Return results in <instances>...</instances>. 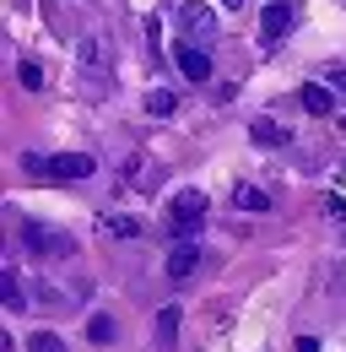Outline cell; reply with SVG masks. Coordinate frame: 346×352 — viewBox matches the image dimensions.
Listing matches in <instances>:
<instances>
[{
	"label": "cell",
	"mask_w": 346,
	"mask_h": 352,
	"mask_svg": "<svg viewBox=\"0 0 346 352\" xmlns=\"http://www.w3.org/2000/svg\"><path fill=\"white\" fill-rule=\"evenodd\" d=\"M173 331H178V309H163V314H157V336L168 342Z\"/></svg>",
	"instance_id": "14"
},
{
	"label": "cell",
	"mask_w": 346,
	"mask_h": 352,
	"mask_svg": "<svg viewBox=\"0 0 346 352\" xmlns=\"http://www.w3.org/2000/svg\"><path fill=\"white\" fill-rule=\"evenodd\" d=\"M173 60H178V71H184L189 82H211V54H206L200 44H178Z\"/></svg>",
	"instance_id": "6"
},
{
	"label": "cell",
	"mask_w": 346,
	"mask_h": 352,
	"mask_svg": "<svg viewBox=\"0 0 346 352\" xmlns=\"http://www.w3.org/2000/svg\"><path fill=\"white\" fill-rule=\"evenodd\" d=\"M27 168L43 179H86L92 174V157L86 152H60V157H27Z\"/></svg>",
	"instance_id": "3"
},
{
	"label": "cell",
	"mask_w": 346,
	"mask_h": 352,
	"mask_svg": "<svg viewBox=\"0 0 346 352\" xmlns=\"http://www.w3.org/2000/svg\"><path fill=\"white\" fill-rule=\"evenodd\" d=\"M249 135H255L260 146H287V141H292V135L281 131L276 120H255V125H249Z\"/></svg>",
	"instance_id": "7"
},
{
	"label": "cell",
	"mask_w": 346,
	"mask_h": 352,
	"mask_svg": "<svg viewBox=\"0 0 346 352\" xmlns=\"http://www.w3.org/2000/svg\"><path fill=\"white\" fill-rule=\"evenodd\" d=\"M195 271H200V244H195V239H178L168 250V276L184 282V276H195Z\"/></svg>",
	"instance_id": "5"
},
{
	"label": "cell",
	"mask_w": 346,
	"mask_h": 352,
	"mask_svg": "<svg viewBox=\"0 0 346 352\" xmlns=\"http://www.w3.org/2000/svg\"><path fill=\"white\" fill-rule=\"evenodd\" d=\"M292 22H298V11L287 6V0H270L265 11H260V28H265V38L276 44V38H287L292 33Z\"/></svg>",
	"instance_id": "4"
},
{
	"label": "cell",
	"mask_w": 346,
	"mask_h": 352,
	"mask_svg": "<svg viewBox=\"0 0 346 352\" xmlns=\"http://www.w3.org/2000/svg\"><path fill=\"white\" fill-rule=\"evenodd\" d=\"M173 22H178L184 44H195V38H216V11L206 6V0H184V6L173 11Z\"/></svg>",
	"instance_id": "2"
},
{
	"label": "cell",
	"mask_w": 346,
	"mask_h": 352,
	"mask_svg": "<svg viewBox=\"0 0 346 352\" xmlns=\"http://www.w3.org/2000/svg\"><path fill=\"white\" fill-rule=\"evenodd\" d=\"M0 287H5V309H11V314H16V309H22V287H16V276H11V271H5V282H0Z\"/></svg>",
	"instance_id": "13"
},
{
	"label": "cell",
	"mask_w": 346,
	"mask_h": 352,
	"mask_svg": "<svg viewBox=\"0 0 346 352\" xmlns=\"http://www.w3.org/2000/svg\"><path fill=\"white\" fill-rule=\"evenodd\" d=\"M330 87L346 92V65H330Z\"/></svg>",
	"instance_id": "17"
},
{
	"label": "cell",
	"mask_w": 346,
	"mask_h": 352,
	"mask_svg": "<svg viewBox=\"0 0 346 352\" xmlns=\"http://www.w3.org/2000/svg\"><path fill=\"white\" fill-rule=\"evenodd\" d=\"M298 98H303V109H308V114H330V109H336V98H330L325 87H314V82H308Z\"/></svg>",
	"instance_id": "8"
},
{
	"label": "cell",
	"mask_w": 346,
	"mask_h": 352,
	"mask_svg": "<svg viewBox=\"0 0 346 352\" xmlns=\"http://www.w3.org/2000/svg\"><path fill=\"white\" fill-rule=\"evenodd\" d=\"M146 109H152V114H173L178 98H173V92H146Z\"/></svg>",
	"instance_id": "11"
},
{
	"label": "cell",
	"mask_w": 346,
	"mask_h": 352,
	"mask_svg": "<svg viewBox=\"0 0 346 352\" xmlns=\"http://www.w3.org/2000/svg\"><path fill=\"white\" fill-rule=\"evenodd\" d=\"M27 244H33V250H49V255H65V250H71V239H54V233H43V228H27Z\"/></svg>",
	"instance_id": "9"
},
{
	"label": "cell",
	"mask_w": 346,
	"mask_h": 352,
	"mask_svg": "<svg viewBox=\"0 0 346 352\" xmlns=\"http://www.w3.org/2000/svg\"><path fill=\"white\" fill-rule=\"evenodd\" d=\"M222 6H238V0H222Z\"/></svg>",
	"instance_id": "18"
},
{
	"label": "cell",
	"mask_w": 346,
	"mask_h": 352,
	"mask_svg": "<svg viewBox=\"0 0 346 352\" xmlns=\"http://www.w3.org/2000/svg\"><path fill=\"white\" fill-rule=\"evenodd\" d=\"M27 352H65V342H60V336H49V331H38V336L27 342Z\"/></svg>",
	"instance_id": "12"
},
{
	"label": "cell",
	"mask_w": 346,
	"mask_h": 352,
	"mask_svg": "<svg viewBox=\"0 0 346 352\" xmlns=\"http://www.w3.org/2000/svg\"><path fill=\"white\" fill-rule=\"evenodd\" d=\"M233 201H238L244 212H265V206H270V201H265L260 190H249V184H238V190H233Z\"/></svg>",
	"instance_id": "10"
},
{
	"label": "cell",
	"mask_w": 346,
	"mask_h": 352,
	"mask_svg": "<svg viewBox=\"0 0 346 352\" xmlns=\"http://www.w3.org/2000/svg\"><path fill=\"white\" fill-rule=\"evenodd\" d=\"M92 342H114V320L97 314V320H92Z\"/></svg>",
	"instance_id": "16"
},
{
	"label": "cell",
	"mask_w": 346,
	"mask_h": 352,
	"mask_svg": "<svg viewBox=\"0 0 346 352\" xmlns=\"http://www.w3.org/2000/svg\"><path fill=\"white\" fill-rule=\"evenodd\" d=\"M200 217H206V195H200V190H178V195L168 201L173 244H178V239H195V233H200Z\"/></svg>",
	"instance_id": "1"
},
{
	"label": "cell",
	"mask_w": 346,
	"mask_h": 352,
	"mask_svg": "<svg viewBox=\"0 0 346 352\" xmlns=\"http://www.w3.org/2000/svg\"><path fill=\"white\" fill-rule=\"evenodd\" d=\"M22 87H27V92H38V87H43V71H38V65H33V60L22 65Z\"/></svg>",
	"instance_id": "15"
}]
</instances>
